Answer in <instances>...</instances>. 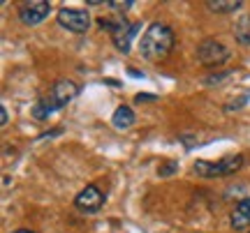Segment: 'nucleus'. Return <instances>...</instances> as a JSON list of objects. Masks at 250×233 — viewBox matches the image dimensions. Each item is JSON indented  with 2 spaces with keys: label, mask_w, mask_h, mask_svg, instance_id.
I'll list each match as a JSON object with an SVG mask.
<instances>
[{
  "label": "nucleus",
  "mask_w": 250,
  "mask_h": 233,
  "mask_svg": "<svg viewBox=\"0 0 250 233\" xmlns=\"http://www.w3.org/2000/svg\"><path fill=\"white\" fill-rule=\"evenodd\" d=\"M142 55L151 63H160L174 49V30L167 23H151L142 35Z\"/></svg>",
  "instance_id": "1"
},
{
  "label": "nucleus",
  "mask_w": 250,
  "mask_h": 233,
  "mask_svg": "<svg viewBox=\"0 0 250 233\" xmlns=\"http://www.w3.org/2000/svg\"><path fill=\"white\" fill-rule=\"evenodd\" d=\"M241 166H243V155H227L220 161H204V160L195 161L192 171L197 176H202V178H227V176H234Z\"/></svg>",
  "instance_id": "2"
},
{
  "label": "nucleus",
  "mask_w": 250,
  "mask_h": 233,
  "mask_svg": "<svg viewBox=\"0 0 250 233\" xmlns=\"http://www.w3.org/2000/svg\"><path fill=\"white\" fill-rule=\"evenodd\" d=\"M77 95H79V86L70 79H61L51 86V92H49V97H46V104H49L51 111L56 113V111H61L62 107H67Z\"/></svg>",
  "instance_id": "3"
},
{
  "label": "nucleus",
  "mask_w": 250,
  "mask_h": 233,
  "mask_svg": "<svg viewBox=\"0 0 250 233\" xmlns=\"http://www.w3.org/2000/svg\"><path fill=\"white\" fill-rule=\"evenodd\" d=\"M227 58H229V49L215 39H204L197 46V60L206 67H218V65L227 63Z\"/></svg>",
  "instance_id": "4"
},
{
  "label": "nucleus",
  "mask_w": 250,
  "mask_h": 233,
  "mask_svg": "<svg viewBox=\"0 0 250 233\" xmlns=\"http://www.w3.org/2000/svg\"><path fill=\"white\" fill-rule=\"evenodd\" d=\"M58 23L70 33H86L90 28V14L88 9H74V7H62L58 9Z\"/></svg>",
  "instance_id": "5"
},
{
  "label": "nucleus",
  "mask_w": 250,
  "mask_h": 233,
  "mask_svg": "<svg viewBox=\"0 0 250 233\" xmlns=\"http://www.w3.org/2000/svg\"><path fill=\"white\" fill-rule=\"evenodd\" d=\"M74 206L83 210V213H100V208L104 206V194L98 185H86L79 194L74 197Z\"/></svg>",
  "instance_id": "6"
},
{
  "label": "nucleus",
  "mask_w": 250,
  "mask_h": 233,
  "mask_svg": "<svg viewBox=\"0 0 250 233\" xmlns=\"http://www.w3.org/2000/svg\"><path fill=\"white\" fill-rule=\"evenodd\" d=\"M49 9H51L49 2H44V0H33V2L21 5L19 18H21V23H26V26H37V23H42V21L49 17Z\"/></svg>",
  "instance_id": "7"
},
{
  "label": "nucleus",
  "mask_w": 250,
  "mask_h": 233,
  "mask_svg": "<svg viewBox=\"0 0 250 233\" xmlns=\"http://www.w3.org/2000/svg\"><path fill=\"white\" fill-rule=\"evenodd\" d=\"M139 28H142V23H130V21L121 18L118 28L111 33V39H114V44H116V49L121 54H130L132 39H134V35L139 33Z\"/></svg>",
  "instance_id": "8"
},
{
  "label": "nucleus",
  "mask_w": 250,
  "mask_h": 233,
  "mask_svg": "<svg viewBox=\"0 0 250 233\" xmlns=\"http://www.w3.org/2000/svg\"><path fill=\"white\" fill-rule=\"evenodd\" d=\"M229 224L236 231H243L250 226V197H246L243 201H239V206L234 208L232 217H229Z\"/></svg>",
  "instance_id": "9"
},
{
  "label": "nucleus",
  "mask_w": 250,
  "mask_h": 233,
  "mask_svg": "<svg viewBox=\"0 0 250 233\" xmlns=\"http://www.w3.org/2000/svg\"><path fill=\"white\" fill-rule=\"evenodd\" d=\"M111 125L116 129H130L134 125V111L130 107H118L111 116Z\"/></svg>",
  "instance_id": "10"
},
{
  "label": "nucleus",
  "mask_w": 250,
  "mask_h": 233,
  "mask_svg": "<svg viewBox=\"0 0 250 233\" xmlns=\"http://www.w3.org/2000/svg\"><path fill=\"white\" fill-rule=\"evenodd\" d=\"M234 39L239 42L241 46H248L250 44V17H241L236 23H234Z\"/></svg>",
  "instance_id": "11"
},
{
  "label": "nucleus",
  "mask_w": 250,
  "mask_h": 233,
  "mask_svg": "<svg viewBox=\"0 0 250 233\" xmlns=\"http://www.w3.org/2000/svg\"><path fill=\"white\" fill-rule=\"evenodd\" d=\"M206 7L211 12H218V14H227V12H234V9L241 7V0H208Z\"/></svg>",
  "instance_id": "12"
},
{
  "label": "nucleus",
  "mask_w": 250,
  "mask_h": 233,
  "mask_svg": "<svg viewBox=\"0 0 250 233\" xmlns=\"http://www.w3.org/2000/svg\"><path fill=\"white\" fill-rule=\"evenodd\" d=\"M51 113H54V111H51V107L46 104V99H40L35 107H33V116H35L37 120H46Z\"/></svg>",
  "instance_id": "13"
},
{
  "label": "nucleus",
  "mask_w": 250,
  "mask_h": 233,
  "mask_svg": "<svg viewBox=\"0 0 250 233\" xmlns=\"http://www.w3.org/2000/svg\"><path fill=\"white\" fill-rule=\"evenodd\" d=\"M176 171H179V161L169 160V161H162L160 166H158V176H160V178H169Z\"/></svg>",
  "instance_id": "14"
},
{
  "label": "nucleus",
  "mask_w": 250,
  "mask_h": 233,
  "mask_svg": "<svg viewBox=\"0 0 250 233\" xmlns=\"http://www.w3.org/2000/svg\"><path fill=\"white\" fill-rule=\"evenodd\" d=\"M107 5H109V7H114L116 12H127L134 2H132V0H107Z\"/></svg>",
  "instance_id": "15"
},
{
  "label": "nucleus",
  "mask_w": 250,
  "mask_h": 233,
  "mask_svg": "<svg viewBox=\"0 0 250 233\" xmlns=\"http://www.w3.org/2000/svg\"><path fill=\"white\" fill-rule=\"evenodd\" d=\"M229 76H232V72H229V70H227V72L213 74V76H206V79H204V83H206V86H218V83H220V81L229 79Z\"/></svg>",
  "instance_id": "16"
},
{
  "label": "nucleus",
  "mask_w": 250,
  "mask_h": 233,
  "mask_svg": "<svg viewBox=\"0 0 250 233\" xmlns=\"http://www.w3.org/2000/svg\"><path fill=\"white\" fill-rule=\"evenodd\" d=\"M246 99H248V95H241L239 99H232L234 104H227L225 108H227V111H232V108H239V107H243V104H246Z\"/></svg>",
  "instance_id": "17"
},
{
  "label": "nucleus",
  "mask_w": 250,
  "mask_h": 233,
  "mask_svg": "<svg viewBox=\"0 0 250 233\" xmlns=\"http://www.w3.org/2000/svg\"><path fill=\"white\" fill-rule=\"evenodd\" d=\"M155 95H148V92H139V95H134V102L137 104H142V102H153Z\"/></svg>",
  "instance_id": "18"
},
{
  "label": "nucleus",
  "mask_w": 250,
  "mask_h": 233,
  "mask_svg": "<svg viewBox=\"0 0 250 233\" xmlns=\"http://www.w3.org/2000/svg\"><path fill=\"white\" fill-rule=\"evenodd\" d=\"M7 120H9V116H7V108L2 107V108H0V125L5 127V125H7Z\"/></svg>",
  "instance_id": "19"
},
{
  "label": "nucleus",
  "mask_w": 250,
  "mask_h": 233,
  "mask_svg": "<svg viewBox=\"0 0 250 233\" xmlns=\"http://www.w3.org/2000/svg\"><path fill=\"white\" fill-rule=\"evenodd\" d=\"M104 83H109V86H114V88H121V83H118V81H114V79H104Z\"/></svg>",
  "instance_id": "20"
},
{
  "label": "nucleus",
  "mask_w": 250,
  "mask_h": 233,
  "mask_svg": "<svg viewBox=\"0 0 250 233\" xmlns=\"http://www.w3.org/2000/svg\"><path fill=\"white\" fill-rule=\"evenodd\" d=\"M12 233H35V231H30V229H17V231H12Z\"/></svg>",
  "instance_id": "21"
}]
</instances>
